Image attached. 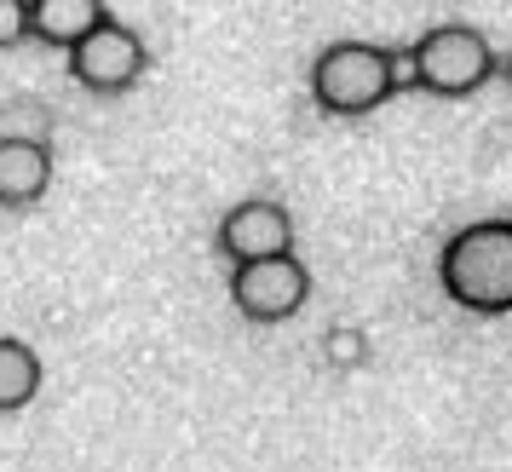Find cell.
<instances>
[{
	"mask_svg": "<svg viewBox=\"0 0 512 472\" xmlns=\"http://www.w3.org/2000/svg\"><path fill=\"white\" fill-rule=\"evenodd\" d=\"M403 64H409V81L426 87V93L466 98L495 75V47L484 41V29L472 24H438L403 52Z\"/></svg>",
	"mask_w": 512,
	"mask_h": 472,
	"instance_id": "3957f363",
	"label": "cell"
},
{
	"mask_svg": "<svg viewBox=\"0 0 512 472\" xmlns=\"http://www.w3.org/2000/svg\"><path fill=\"white\" fill-rule=\"evenodd\" d=\"M311 300V271L288 254H265V260H242L231 271V306L248 323H288L294 311Z\"/></svg>",
	"mask_w": 512,
	"mask_h": 472,
	"instance_id": "277c9868",
	"label": "cell"
},
{
	"mask_svg": "<svg viewBox=\"0 0 512 472\" xmlns=\"http://www.w3.org/2000/svg\"><path fill=\"white\" fill-rule=\"evenodd\" d=\"M409 81V64L369 41H334L311 64V98L328 116H369Z\"/></svg>",
	"mask_w": 512,
	"mask_h": 472,
	"instance_id": "7a4b0ae2",
	"label": "cell"
},
{
	"mask_svg": "<svg viewBox=\"0 0 512 472\" xmlns=\"http://www.w3.org/2000/svg\"><path fill=\"white\" fill-rule=\"evenodd\" d=\"M70 52V75L87 87V93H127L133 81L144 75V41L133 35L127 24H116V18H98Z\"/></svg>",
	"mask_w": 512,
	"mask_h": 472,
	"instance_id": "5b68a950",
	"label": "cell"
},
{
	"mask_svg": "<svg viewBox=\"0 0 512 472\" xmlns=\"http://www.w3.org/2000/svg\"><path fill=\"white\" fill-rule=\"evenodd\" d=\"M35 392H41V357H35V346L0 334V415L29 409Z\"/></svg>",
	"mask_w": 512,
	"mask_h": 472,
	"instance_id": "9c48e42d",
	"label": "cell"
},
{
	"mask_svg": "<svg viewBox=\"0 0 512 472\" xmlns=\"http://www.w3.org/2000/svg\"><path fill=\"white\" fill-rule=\"evenodd\" d=\"M29 41V0H0V52Z\"/></svg>",
	"mask_w": 512,
	"mask_h": 472,
	"instance_id": "30bf717a",
	"label": "cell"
},
{
	"mask_svg": "<svg viewBox=\"0 0 512 472\" xmlns=\"http://www.w3.org/2000/svg\"><path fill=\"white\" fill-rule=\"evenodd\" d=\"M438 283L455 306L478 317H507L512 311V219H478L443 242Z\"/></svg>",
	"mask_w": 512,
	"mask_h": 472,
	"instance_id": "6da1fadb",
	"label": "cell"
},
{
	"mask_svg": "<svg viewBox=\"0 0 512 472\" xmlns=\"http://www.w3.org/2000/svg\"><path fill=\"white\" fill-rule=\"evenodd\" d=\"M288 248H294V219H288L282 202L254 196V202H236V208L219 219V254L231 265L265 260V254H288Z\"/></svg>",
	"mask_w": 512,
	"mask_h": 472,
	"instance_id": "8992f818",
	"label": "cell"
},
{
	"mask_svg": "<svg viewBox=\"0 0 512 472\" xmlns=\"http://www.w3.org/2000/svg\"><path fill=\"white\" fill-rule=\"evenodd\" d=\"M104 12V0H29V35L47 47H75Z\"/></svg>",
	"mask_w": 512,
	"mask_h": 472,
	"instance_id": "ba28073f",
	"label": "cell"
},
{
	"mask_svg": "<svg viewBox=\"0 0 512 472\" xmlns=\"http://www.w3.org/2000/svg\"><path fill=\"white\" fill-rule=\"evenodd\" d=\"M52 185V150L47 139L0 133V208H29Z\"/></svg>",
	"mask_w": 512,
	"mask_h": 472,
	"instance_id": "52a82bcc",
	"label": "cell"
}]
</instances>
